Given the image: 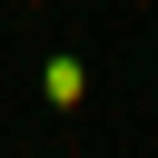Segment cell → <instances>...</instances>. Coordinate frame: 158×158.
Here are the masks:
<instances>
[{
    "label": "cell",
    "instance_id": "obj_1",
    "mask_svg": "<svg viewBox=\"0 0 158 158\" xmlns=\"http://www.w3.org/2000/svg\"><path fill=\"white\" fill-rule=\"evenodd\" d=\"M79 89H89V69H79L69 49H59V59H40V99H49V109H79Z\"/></svg>",
    "mask_w": 158,
    "mask_h": 158
}]
</instances>
